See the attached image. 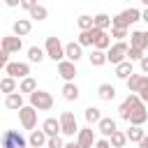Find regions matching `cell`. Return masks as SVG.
Wrapping results in <instances>:
<instances>
[{
	"label": "cell",
	"mask_w": 148,
	"mask_h": 148,
	"mask_svg": "<svg viewBox=\"0 0 148 148\" xmlns=\"http://www.w3.org/2000/svg\"><path fill=\"white\" fill-rule=\"evenodd\" d=\"M28 99H30V106L37 109V111H49V109H53V95L46 92V90H35V92L28 95Z\"/></svg>",
	"instance_id": "cell-1"
},
{
	"label": "cell",
	"mask_w": 148,
	"mask_h": 148,
	"mask_svg": "<svg viewBox=\"0 0 148 148\" xmlns=\"http://www.w3.org/2000/svg\"><path fill=\"white\" fill-rule=\"evenodd\" d=\"M0 148H28V139L16 130H7L0 136Z\"/></svg>",
	"instance_id": "cell-2"
},
{
	"label": "cell",
	"mask_w": 148,
	"mask_h": 148,
	"mask_svg": "<svg viewBox=\"0 0 148 148\" xmlns=\"http://www.w3.org/2000/svg\"><path fill=\"white\" fill-rule=\"evenodd\" d=\"M44 51H46V58H51L53 62H60L65 60V46L58 37H46L44 42Z\"/></svg>",
	"instance_id": "cell-3"
},
{
	"label": "cell",
	"mask_w": 148,
	"mask_h": 148,
	"mask_svg": "<svg viewBox=\"0 0 148 148\" xmlns=\"http://www.w3.org/2000/svg\"><path fill=\"white\" fill-rule=\"evenodd\" d=\"M127 51H130V46H127L125 42H113V44L109 46V51H106V62L118 65V62L127 60Z\"/></svg>",
	"instance_id": "cell-4"
},
{
	"label": "cell",
	"mask_w": 148,
	"mask_h": 148,
	"mask_svg": "<svg viewBox=\"0 0 148 148\" xmlns=\"http://www.w3.org/2000/svg\"><path fill=\"white\" fill-rule=\"evenodd\" d=\"M58 120H60V134H65V136L79 134V123H76V116L72 111H62Z\"/></svg>",
	"instance_id": "cell-5"
},
{
	"label": "cell",
	"mask_w": 148,
	"mask_h": 148,
	"mask_svg": "<svg viewBox=\"0 0 148 148\" xmlns=\"http://www.w3.org/2000/svg\"><path fill=\"white\" fill-rule=\"evenodd\" d=\"M18 120H21L23 130H35V125H37V109H32L30 104L18 109Z\"/></svg>",
	"instance_id": "cell-6"
},
{
	"label": "cell",
	"mask_w": 148,
	"mask_h": 148,
	"mask_svg": "<svg viewBox=\"0 0 148 148\" xmlns=\"http://www.w3.org/2000/svg\"><path fill=\"white\" fill-rule=\"evenodd\" d=\"M5 72L12 79H25V76H30V65L28 62H9L5 67Z\"/></svg>",
	"instance_id": "cell-7"
},
{
	"label": "cell",
	"mask_w": 148,
	"mask_h": 148,
	"mask_svg": "<svg viewBox=\"0 0 148 148\" xmlns=\"http://www.w3.org/2000/svg\"><path fill=\"white\" fill-rule=\"evenodd\" d=\"M95 130L88 125V127H83V130H79V134H76V143L81 146V148H92L95 146Z\"/></svg>",
	"instance_id": "cell-8"
},
{
	"label": "cell",
	"mask_w": 148,
	"mask_h": 148,
	"mask_svg": "<svg viewBox=\"0 0 148 148\" xmlns=\"http://www.w3.org/2000/svg\"><path fill=\"white\" fill-rule=\"evenodd\" d=\"M0 49H5L7 53H18V51L23 49V42H21V37H16V35H7V37L0 39Z\"/></svg>",
	"instance_id": "cell-9"
},
{
	"label": "cell",
	"mask_w": 148,
	"mask_h": 148,
	"mask_svg": "<svg viewBox=\"0 0 148 148\" xmlns=\"http://www.w3.org/2000/svg\"><path fill=\"white\" fill-rule=\"evenodd\" d=\"M58 74H60L65 81H74V76L79 74V72H76V62H72V60H67V58L60 60V62H58Z\"/></svg>",
	"instance_id": "cell-10"
},
{
	"label": "cell",
	"mask_w": 148,
	"mask_h": 148,
	"mask_svg": "<svg viewBox=\"0 0 148 148\" xmlns=\"http://www.w3.org/2000/svg\"><path fill=\"white\" fill-rule=\"evenodd\" d=\"M130 46L132 49H141V51H146L148 49V30L143 32V30H134V32H130Z\"/></svg>",
	"instance_id": "cell-11"
},
{
	"label": "cell",
	"mask_w": 148,
	"mask_h": 148,
	"mask_svg": "<svg viewBox=\"0 0 148 148\" xmlns=\"http://www.w3.org/2000/svg\"><path fill=\"white\" fill-rule=\"evenodd\" d=\"M81 56H83V46H81L79 42H69V44H65V58H67V60L79 62Z\"/></svg>",
	"instance_id": "cell-12"
},
{
	"label": "cell",
	"mask_w": 148,
	"mask_h": 148,
	"mask_svg": "<svg viewBox=\"0 0 148 148\" xmlns=\"http://www.w3.org/2000/svg\"><path fill=\"white\" fill-rule=\"evenodd\" d=\"M148 120V111H146V104H139L136 109H132L130 111V125H143Z\"/></svg>",
	"instance_id": "cell-13"
},
{
	"label": "cell",
	"mask_w": 148,
	"mask_h": 148,
	"mask_svg": "<svg viewBox=\"0 0 148 148\" xmlns=\"http://www.w3.org/2000/svg\"><path fill=\"white\" fill-rule=\"evenodd\" d=\"M30 30H32V23L28 18H16L12 23V35H16V37H25Z\"/></svg>",
	"instance_id": "cell-14"
},
{
	"label": "cell",
	"mask_w": 148,
	"mask_h": 148,
	"mask_svg": "<svg viewBox=\"0 0 148 148\" xmlns=\"http://www.w3.org/2000/svg\"><path fill=\"white\" fill-rule=\"evenodd\" d=\"M116 130H118V127H116V120H113V118H106V116H104V118L97 123V132H99L104 139H109Z\"/></svg>",
	"instance_id": "cell-15"
},
{
	"label": "cell",
	"mask_w": 148,
	"mask_h": 148,
	"mask_svg": "<svg viewBox=\"0 0 148 148\" xmlns=\"http://www.w3.org/2000/svg\"><path fill=\"white\" fill-rule=\"evenodd\" d=\"M46 141H49V136L44 134V130H32L30 136H28V146L30 148H44Z\"/></svg>",
	"instance_id": "cell-16"
},
{
	"label": "cell",
	"mask_w": 148,
	"mask_h": 148,
	"mask_svg": "<svg viewBox=\"0 0 148 148\" xmlns=\"http://www.w3.org/2000/svg\"><path fill=\"white\" fill-rule=\"evenodd\" d=\"M109 46H111V37L106 35V30H97L95 28V44H92V49L109 51Z\"/></svg>",
	"instance_id": "cell-17"
},
{
	"label": "cell",
	"mask_w": 148,
	"mask_h": 148,
	"mask_svg": "<svg viewBox=\"0 0 148 148\" xmlns=\"http://www.w3.org/2000/svg\"><path fill=\"white\" fill-rule=\"evenodd\" d=\"M79 95H81L79 86H76L74 81H65V86H62V97H65L67 102H76Z\"/></svg>",
	"instance_id": "cell-18"
},
{
	"label": "cell",
	"mask_w": 148,
	"mask_h": 148,
	"mask_svg": "<svg viewBox=\"0 0 148 148\" xmlns=\"http://www.w3.org/2000/svg\"><path fill=\"white\" fill-rule=\"evenodd\" d=\"M42 130L46 136H60V120L58 118H46L42 123Z\"/></svg>",
	"instance_id": "cell-19"
},
{
	"label": "cell",
	"mask_w": 148,
	"mask_h": 148,
	"mask_svg": "<svg viewBox=\"0 0 148 148\" xmlns=\"http://www.w3.org/2000/svg\"><path fill=\"white\" fill-rule=\"evenodd\" d=\"M134 74V67H132V60H123V62H118L116 65V76L118 79H123V81H127L130 76Z\"/></svg>",
	"instance_id": "cell-20"
},
{
	"label": "cell",
	"mask_w": 148,
	"mask_h": 148,
	"mask_svg": "<svg viewBox=\"0 0 148 148\" xmlns=\"http://www.w3.org/2000/svg\"><path fill=\"white\" fill-rule=\"evenodd\" d=\"M5 106L7 109H12V111H18V109H23L25 104H23V95L16 90V92H12V95H7L5 97Z\"/></svg>",
	"instance_id": "cell-21"
},
{
	"label": "cell",
	"mask_w": 148,
	"mask_h": 148,
	"mask_svg": "<svg viewBox=\"0 0 148 148\" xmlns=\"http://www.w3.org/2000/svg\"><path fill=\"white\" fill-rule=\"evenodd\" d=\"M83 118H86V123L92 127V125H97V123H99L104 116H102V111H99L97 106H88V109L83 111Z\"/></svg>",
	"instance_id": "cell-22"
},
{
	"label": "cell",
	"mask_w": 148,
	"mask_h": 148,
	"mask_svg": "<svg viewBox=\"0 0 148 148\" xmlns=\"http://www.w3.org/2000/svg\"><path fill=\"white\" fill-rule=\"evenodd\" d=\"M97 97H99L102 102H111V99L116 97V88H113L111 83H102V86L97 88Z\"/></svg>",
	"instance_id": "cell-23"
},
{
	"label": "cell",
	"mask_w": 148,
	"mask_h": 148,
	"mask_svg": "<svg viewBox=\"0 0 148 148\" xmlns=\"http://www.w3.org/2000/svg\"><path fill=\"white\" fill-rule=\"evenodd\" d=\"M125 134H127V141L139 143V141L146 136V130H141V125H130V130H127Z\"/></svg>",
	"instance_id": "cell-24"
},
{
	"label": "cell",
	"mask_w": 148,
	"mask_h": 148,
	"mask_svg": "<svg viewBox=\"0 0 148 148\" xmlns=\"http://www.w3.org/2000/svg\"><path fill=\"white\" fill-rule=\"evenodd\" d=\"M88 60H90V65H92V67H102V65L106 62V51L92 49V51H90V56H88Z\"/></svg>",
	"instance_id": "cell-25"
},
{
	"label": "cell",
	"mask_w": 148,
	"mask_h": 148,
	"mask_svg": "<svg viewBox=\"0 0 148 148\" xmlns=\"http://www.w3.org/2000/svg\"><path fill=\"white\" fill-rule=\"evenodd\" d=\"M143 81H146V74H132L125 83H127V90L130 92H139V88H141Z\"/></svg>",
	"instance_id": "cell-26"
},
{
	"label": "cell",
	"mask_w": 148,
	"mask_h": 148,
	"mask_svg": "<svg viewBox=\"0 0 148 148\" xmlns=\"http://www.w3.org/2000/svg\"><path fill=\"white\" fill-rule=\"evenodd\" d=\"M109 143H111V148H125V143H127V134L120 132V130H116V132L109 136Z\"/></svg>",
	"instance_id": "cell-27"
},
{
	"label": "cell",
	"mask_w": 148,
	"mask_h": 148,
	"mask_svg": "<svg viewBox=\"0 0 148 148\" xmlns=\"http://www.w3.org/2000/svg\"><path fill=\"white\" fill-rule=\"evenodd\" d=\"M0 90H2L5 95H12V92H16V90H18V86H16V79H12V76H5V79H0Z\"/></svg>",
	"instance_id": "cell-28"
},
{
	"label": "cell",
	"mask_w": 148,
	"mask_h": 148,
	"mask_svg": "<svg viewBox=\"0 0 148 148\" xmlns=\"http://www.w3.org/2000/svg\"><path fill=\"white\" fill-rule=\"evenodd\" d=\"M92 23H95L97 30H106V28H111V16L109 14H95L92 16Z\"/></svg>",
	"instance_id": "cell-29"
},
{
	"label": "cell",
	"mask_w": 148,
	"mask_h": 148,
	"mask_svg": "<svg viewBox=\"0 0 148 148\" xmlns=\"http://www.w3.org/2000/svg\"><path fill=\"white\" fill-rule=\"evenodd\" d=\"M76 42H79L81 46H92V44H95V28H92V30H81Z\"/></svg>",
	"instance_id": "cell-30"
},
{
	"label": "cell",
	"mask_w": 148,
	"mask_h": 148,
	"mask_svg": "<svg viewBox=\"0 0 148 148\" xmlns=\"http://www.w3.org/2000/svg\"><path fill=\"white\" fill-rule=\"evenodd\" d=\"M44 58H46V51H44V49H39V46H30V49H28V60H30V62H37V65H39Z\"/></svg>",
	"instance_id": "cell-31"
},
{
	"label": "cell",
	"mask_w": 148,
	"mask_h": 148,
	"mask_svg": "<svg viewBox=\"0 0 148 148\" xmlns=\"http://www.w3.org/2000/svg\"><path fill=\"white\" fill-rule=\"evenodd\" d=\"M37 90V81L32 79V76H25V79H21V86H18V92L23 95V92H35Z\"/></svg>",
	"instance_id": "cell-32"
},
{
	"label": "cell",
	"mask_w": 148,
	"mask_h": 148,
	"mask_svg": "<svg viewBox=\"0 0 148 148\" xmlns=\"http://www.w3.org/2000/svg\"><path fill=\"white\" fill-rule=\"evenodd\" d=\"M30 18H35V21H44V18H49V9H46L44 5H37V7L30 9Z\"/></svg>",
	"instance_id": "cell-33"
},
{
	"label": "cell",
	"mask_w": 148,
	"mask_h": 148,
	"mask_svg": "<svg viewBox=\"0 0 148 148\" xmlns=\"http://www.w3.org/2000/svg\"><path fill=\"white\" fill-rule=\"evenodd\" d=\"M120 14H123V18L127 21V25H130V23H136V21H141V12H139V9H134V7H130V9L120 12Z\"/></svg>",
	"instance_id": "cell-34"
},
{
	"label": "cell",
	"mask_w": 148,
	"mask_h": 148,
	"mask_svg": "<svg viewBox=\"0 0 148 148\" xmlns=\"http://www.w3.org/2000/svg\"><path fill=\"white\" fill-rule=\"evenodd\" d=\"M76 25H79V30H92V28H95L90 14H81V16L76 18Z\"/></svg>",
	"instance_id": "cell-35"
},
{
	"label": "cell",
	"mask_w": 148,
	"mask_h": 148,
	"mask_svg": "<svg viewBox=\"0 0 148 148\" xmlns=\"http://www.w3.org/2000/svg\"><path fill=\"white\" fill-rule=\"evenodd\" d=\"M111 28H130V25L123 18V14H116V16H111Z\"/></svg>",
	"instance_id": "cell-36"
},
{
	"label": "cell",
	"mask_w": 148,
	"mask_h": 148,
	"mask_svg": "<svg viewBox=\"0 0 148 148\" xmlns=\"http://www.w3.org/2000/svg\"><path fill=\"white\" fill-rule=\"evenodd\" d=\"M111 37H113L116 42H123V39L127 37V28H111Z\"/></svg>",
	"instance_id": "cell-37"
},
{
	"label": "cell",
	"mask_w": 148,
	"mask_h": 148,
	"mask_svg": "<svg viewBox=\"0 0 148 148\" xmlns=\"http://www.w3.org/2000/svg\"><path fill=\"white\" fill-rule=\"evenodd\" d=\"M46 148H65V143H62V139H60V136H49Z\"/></svg>",
	"instance_id": "cell-38"
},
{
	"label": "cell",
	"mask_w": 148,
	"mask_h": 148,
	"mask_svg": "<svg viewBox=\"0 0 148 148\" xmlns=\"http://www.w3.org/2000/svg\"><path fill=\"white\" fill-rule=\"evenodd\" d=\"M136 95L141 97V102H143V104L148 102V76H146V81L141 83V88H139V92H136Z\"/></svg>",
	"instance_id": "cell-39"
},
{
	"label": "cell",
	"mask_w": 148,
	"mask_h": 148,
	"mask_svg": "<svg viewBox=\"0 0 148 148\" xmlns=\"http://www.w3.org/2000/svg\"><path fill=\"white\" fill-rule=\"evenodd\" d=\"M141 58H143V51L130 46V51H127V60H141Z\"/></svg>",
	"instance_id": "cell-40"
},
{
	"label": "cell",
	"mask_w": 148,
	"mask_h": 148,
	"mask_svg": "<svg viewBox=\"0 0 148 148\" xmlns=\"http://www.w3.org/2000/svg\"><path fill=\"white\" fill-rule=\"evenodd\" d=\"M7 65H9V53L5 49H0V69H5Z\"/></svg>",
	"instance_id": "cell-41"
},
{
	"label": "cell",
	"mask_w": 148,
	"mask_h": 148,
	"mask_svg": "<svg viewBox=\"0 0 148 148\" xmlns=\"http://www.w3.org/2000/svg\"><path fill=\"white\" fill-rule=\"evenodd\" d=\"M118 116H120L123 120H130V109H127L125 104H120V106H118Z\"/></svg>",
	"instance_id": "cell-42"
},
{
	"label": "cell",
	"mask_w": 148,
	"mask_h": 148,
	"mask_svg": "<svg viewBox=\"0 0 148 148\" xmlns=\"http://www.w3.org/2000/svg\"><path fill=\"white\" fill-rule=\"evenodd\" d=\"M21 7H23V9H28V12H30V9H32V7H37V0H21Z\"/></svg>",
	"instance_id": "cell-43"
},
{
	"label": "cell",
	"mask_w": 148,
	"mask_h": 148,
	"mask_svg": "<svg viewBox=\"0 0 148 148\" xmlns=\"http://www.w3.org/2000/svg\"><path fill=\"white\" fill-rule=\"evenodd\" d=\"M139 67H141V72H143V74H148V56H143V58L139 60Z\"/></svg>",
	"instance_id": "cell-44"
},
{
	"label": "cell",
	"mask_w": 148,
	"mask_h": 148,
	"mask_svg": "<svg viewBox=\"0 0 148 148\" xmlns=\"http://www.w3.org/2000/svg\"><path fill=\"white\" fill-rule=\"evenodd\" d=\"M95 148H111V143H109V139H97Z\"/></svg>",
	"instance_id": "cell-45"
},
{
	"label": "cell",
	"mask_w": 148,
	"mask_h": 148,
	"mask_svg": "<svg viewBox=\"0 0 148 148\" xmlns=\"http://www.w3.org/2000/svg\"><path fill=\"white\" fill-rule=\"evenodd\" d=\"M7 7H21V0H5Z\"/></svg>",
	"instance_id": "cell-46"
},
{
	"label": "cell",
	"mask_w": 148,
	"mask_h": 148,
	"mask_svg": "<svg viewBox=\"0 0 148 148\" xmlns=\"http://www.w3.org/2000/svg\"><path fill=\"white\" fill-rule=\"evenodd\" d=\"M139 148H148V134H146V136L139 141Z\"/></svg>",
	"instance_id": "cell-47"
},
{
	"label": "cell",
	"mask_w": 148,
	"mask_h": 148,
	"mask_svg": "<svg viewBox=\"0 0 148 148\" xmlns=\"http://www.w3.org/2000/svg\"><path fill=\"white\" fill-rule=\"evenodd\" d=\"M141 21H146V23H148V7L141 12Z\"/></svg>",
	"instance_id": "cell-48"
},
{
	"label": "cell",
	"mask_w": 148,
	"mask_h": 148,
	"mask_svg": "<svg viewBox=\"0 0 148 148\" xmlns=\"http://www.w3.org/2000/svg\"><path fill=\"white\" fill-rule=\"evenodd\" d=\"M65 148H81L79 143H74V141H69V143H65Z\"/></svg>",
	"instance_id": "cell-49"
},
{
	"label": "cell",
	"mask_w": 148,
	"mask_h": 148,
	"mask_svg": "<svg viewBox=\"0 0 148 148\" xmlns=\"http://www.w3.org/2000/svg\"><path fill=\"white\" fill-rule=\"evenodd\" d=\"M139 2H143V5H146V7H148V0H139Z\"/></svg>",
	"instance_id": "cell-50"
},
{
	"label": "cell",
	"mask_w": 148,
	"mask_h": 148,
	"mask_svg": "<svg viewBox=\"0 0 148 148\" xmlns=\"http://www.w3.org/2000/svg\"><path fill=\"white\" fill-rule=\"evenodd\" d=\"M127 2H130V0H127Z\"/></svg>",
	"instance_id": "cell-51"
}]
</instances>
